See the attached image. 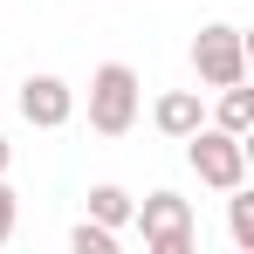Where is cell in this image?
I'll use <instances>...</instances> for the list:
<instances>
[{
    "mask_svg": "<svg viewBox=\"0 0 254 254\" xmlns=\"http://www.w3.org/2000/svg\"><path fill=\"white\" fill-rule=\"evenodd\" d=\"M179 144H186V165H192V179L206 192L248 186V137H234V130H220V124H199L192 137H179Z\"/></svg>",
    "mask_w": 254,
    "mask_h": 254,
    "instance_id": "cell-1",
    "label": "cell"
},
{
    "mask_svg": "<svg viewBox=\"0 0 254 254\" xmlns=\"http://www.w3.org/2000/svg\"><path fill=\"white\" fill-rule=\"evenodd\" d=\"M137 103H144V83H137L130 62H103L89 76V130L96 137H124L137 124Z\"/></svg>",
    "mask_w": 254,
    "mask_h": 254,
    "instance_id": "cell-2",
    "label": "cell"
},
{
    "mask_svg": "<svg viewBox=\"0 0 254 254\" xmlns=\"http://www.w3.org/2000/svg\"><path fill=\"white\" fill-rule=\"evenodd\" d=\"M130 227L144 234V254H192L199 248V227H192V199L179 192H151L130 206Z\"/></svg>",
    "mask_w": 254,
    "mask_h": 254,
    "instance_id": "cell-3",
    "label": "cell"
},
{
    "mask_svg": "<svg viewBox=\"0 0 254 254\" xmlns=\"http://www.w3.org/2000/svg\"><path fill=\"white\" fill-rule=\"evenodd\" d=\"M192 76L206 89H227V83H248V35L234 21H206L192 35Z\"/></svg>",
    "mask_w": 254,
    "mask_h": 254,
    "instance_id": "cell-4",
    "label": "cell"
},
{
    "mask_svg": "<svg viewBox=\"0 0 254 254\" xmlns=\"http://www.w3.org/2000/svg\"><path fill=\"white\" fill-rule=\"evenodd\" d=\"M21 117L35 130H62L76 117V89L62 83V76H28V83H21Z\"/></svg>",
    "mask_w": 254,
    "mask_h": 254,
    "instance_id": "cell-5",
    "label": "cell"
},
{
    "mask_svg": "<svg viewBox=\"0 0 254 254\" xmlns=\"http://www.w3.org/2000/svg\"><path fill=\"white\" fill-rule=\"evenodd\" d=\"M151 124L165 130L172 144H179V137H192V130L206 124V103H199V89H165V96L151 103Z\"/></svg>",
    "mask_w": 254,
    "mask_h": 254,
    "instance_id": "cell-6",
    "label": "cell"
},
{
    "mask_svg": "<svg viewBox=\"0 0 254 254\" xmlns=\"http://www.w3.org/2000/svg\"><path fill=\"white\" fill-rule=\"evenodd\" d=\"M206 124L234 130V137H248V130H254V89H248V83H227V89H220V103H213V117H206Z\"/></svg>",
    "mask_w": 254,
    "mask_h": 254,
    "instance_id": "cell-7",
    "label": "cell"
},
{
    "mask_svg": "<svg viewBox=\"0 0 254 254\" xmlns=\"http://www.w3.org/2000/svg\"><path fill=\"white\" fill-rule=\"evenodd\" d=\"M130 206H137V199H130L124 186H110V179H103V186H89V220H103V227H117V234H124V227H130Z\"/></svg>",
    "mask_w": 254,
    "mask_h": 254,
    "instance_id": "cell-8",
    "label": "cell"
},
{
    "mask_svg": "<svg viewBox=\"0 0 254 254\" xmlns=\"http://www.w3.org/2000/svg\"><path fill=\"white\" fill-rule=\"evenodd\" d=\"M227 234H234L241 254H254V192H248V186L227 192Z\"/></svg>",
    "mask_w": 254,
    "mask_h": 254,
    "instance_id": "cell-9",
    "label": "cell"
},
{
    "mask_svg": "<svg viewBox=\"0 0 254 254\" xmlns=\"http://www.w3.org/2000/svg\"><path fill=\"white\" fill-rule=\"evenodd\" d=\"M69 248L76 254H117V227H103V220H76V227H69Z\"/></svg>",
    "mask_w": 254,
    "mask_h": 254,
    "instance_id": "cell-10",
    "label": "cell"
},
{
    "mask_svg": "<svg viewBox=\"0 0 254 254\" xmlns=\"http://www.w3.org/2000/svg\"><path fill=\"white\" fill-rule=\"evenodd\" d=\"M14 227H21V192L7 186V172H0V248L14 241Z\"/></svg>",
    "mask_w": 254,
    "mask_h": 254,
    "instance_id": "cell-11",
    "label": "cell"
},
{
    "mask_svg": "<svg viewBox=\"0 0 254 254\" xmlns=\"http://www.w3.org/2000/svg\"><path fill=\"white\" fill-rule=\"evenodd\" d=\"M7 165H14V144H7V137H0V172H7Z\"/></svg>",
    "mask_w": 254,
    "mask_h": 254,
    "instance_id": "cell-12",
    "label": "cell"
}]
</instances>
